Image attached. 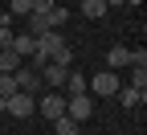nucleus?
I'll return each mask as SVG.
<instances>
[{"instance_id": "f257e3e1", "label": "nucleus", "mask_w": 147, "mask_h": 135, "mask_svg": "<svg viewBox=\"0 0 147 135\" xmlns=\"http://www.w3.org/2000/svg\"><path fill=\"white\" fill-rule=\"evenodd\" d=\"M123 86H119V74L115 70H98L94 78H86V94L90 98H115Z\"/></svg>"}, {"instance_id": "20e7f679", "label": "nucleus", "mask_w": 147, "mask_h": 135, "mask_svg": "<svg viewBox=\"0 0 147 135\" xmlns=\"http://www.w3.org/2000/svg\"><path fill=\"white\" fill-rule=\"evenodd\" d=\"M61 49H65V37H61L57 29H49V33H41V37H37V53H41L45 62H53Z\"/></svg>"}, {"instance_id": "7ed1b4c3", "label": "nucleus", "mask_w": 147, "mask_h": 135, "mask_svg": "<svg viewBox=\"0 0 147 135\" xmlns=\"http://www.w3.org/2000/svg\"><path fill=\"white\" fill-rule=\"evenodd\" d=\"M4 111L12 115V119H33V115H37V98H33V94H21V90H16L12 98L4 102Z\"/></svg>"}, {"instance_id": "aec40b11", "label": "nucleus", "mask_w": 147, "mask_h": 135, "mask_svg": "<svg viewBox=\"0 0 147 135\" xmlns=\"http://www.w3.org/2000/svg\"><path fill=\"white\" fill-rule=\"evenodd\" d=\"M33 8H29V0H12L8 4V16H29Z\"/></svg>"}, {"instance_id": "f3484780", "label": "nucleus", "mask_w": 147, "mask_h": 135, "mask_svg": "<svg viewBox=\"0 0 147 135\" xmlns=\"http://www.w3.org/2000/svg\"><path fill=\"white\" fill-rule=\"evenodd\" d=\"M53 131L57 135H78V123H74L69 115H61V119H53Z\"/></svg>"}, {"instance_id": "9d476101", "label": "nucleus", "mask_w": 147, "mask_h": 135, "mask_svg": "<svg viewBox=\"0 0 147 135\" xmlns=\"http://www.w3.org/2000/svg\"><path fill=\"white\" fill-rule=\"evenodd\" d=\"M21 66H25V62H21L12 49H0V74H16Z\"/></svg>"}, {"instance_id": "4be33fe9", "label": "nucleus", "mask_w": 147, "mask_h": 135, "mask_svg": "<svg viewBox=\"0 0 147 135\" xmlns=\"http://www.w3.org/2000/svg\"><path fill=\"white\" fill-rule=\"evenodd\" d=\"M53 4H57V0H29V8H33V12H41V16H45Z\"/></svg>"}, {"instance_id": "a878e982", "label": "nucleus", "mask_w": 147, "mask_h": 135, "mask_svg": "<svg viewBox=\"0 0 147 135\" xmlns=\"http://www.w3.org/2000/svg\"><path fill=\"white\" fill-rule=\"evenodd\" d=\"M4 102H8V98H0V111H4Z\"/></svg>"}, {"instance_id": "1a4fd4ad", "label": "nucleus", "mask_w": 147, "mask_h": 135, "mask_svg": "<svg viewBox=\"0 0 147 135\" xmlns=\"http://www.w3.org/2000/svg\"><path fill=\"white\" fill-rule=\"evenodd\" d=\"M127 62H131V49H127V45H110V53H106V70H123Z\"/></svg>"}, {"instance_id": "5701e85b", "label": "nucleus", "mask_w": 147, "mask_h": 135, "mask_svg": "<svg viewBox=\"0 0 147 135\" xmlns=\"http://www.w3.org/2000/svg\"><path fill=\"white\" fill-rule=\"evenodd\" d=\"M53 62H57V66H65V70H69V62H74V53H69V45H65V49H61L57 57H53Z\"/></svg>"}, {"instance_id": "b1692460", "label": "nucleus", "mask_w": 147, "mask_h": 135, "mask_svg": "<svg viewBox=\"0 0 147 135\" xmlns=\"http://www.w3.org/2000/svg\"><path fill=\"white\" fill-rule=\"evenodd\" d=\"M102 4H106V8H110V4H123V0H102Z\"/></svg>"}, {"instance_id": "ddd939ff", "label": "nucleus", "mask_w": 147, "mask_h": 135, "mask_svg": "<svg viewBox=\"0 0 147 135\" xmlns=\"http://www.w3.org/2000/svg\"><path fill=\"white\" fill-rule=\"evenodd\" d=\"M12 25H8V12H0V49H12Z\"/></svg>"}, {"instance_id": "6ab92c4d", "label": "nucleus", "mask_w": 147, "mask_h": 135, "mask_svg": "<svg viewBox=\"0 0 147 135\" xmlns=\"http://www.w3.org/2000/svg\"><path fill=\"white\" fill-rule=\"evenodd\" d=\"M131 70H147V49H131V62H127Z\"/></svg>"}, {"instance_id": "4468645a", "label": "nucleus", "mask_w": 147, "mask_h": 135, "mask_svg": "<svg viewBox=\"0 0 147 135\" xmlns=\"http://www.w3.org/2000/svg\"><path fill=\"white\" fill-rule=\"evenodd\" d=\"M45 21H49V29H61V25H65V21H69V12H65V8H61V4H53V8H49V12H45Z\"/></svg>"}, {"instance_id": "393cba45", "label": "nucleus", "mask_w": 147, "mask_h": 135, "mask_svg": "<svg viewBox=\"0 0 147 135\" xmlns=\"http://www.w3.org/2000/svg\"><path fill=\"white\" fill-rule=\"evenodd\" d=\"M123 4H143V0H123Z\"/></svg>"}, {"instance_id": "9b49d317", "label": "nucleus", "mask_w": 147, "mask_h": 135, "mask_svg": "<svg viewBox=\"0 0 147 135\" xmlns=\"http://www.w3.org/2000/svg\"><path fill=\"white\" fill-rule=\"evenodd\" d=\"M65 94H69V98H74V94H86V78H82L78 70L65 74Z\"/></svg>"}, {"instance_id": "f03ea898", "label": "nucleus", "mask_w": 147, "mask_h": 135, "mask_svg": "<svg viewBox=\"0 0 147 135\" xmlns=\"http://www.w3.org/2000/svg\"><path fill=\"white\" fill-rule=\"evenodd\" d=\"M37 111H41V119H61L65 115V94H57V90H49V94H41L37 98Z\"/></svg>"}, {"instance_id": "39448f33", "label": "nucleus", "mask_w": 147, "mask_h": 135, "mask_svg": "<svg viewBox=\"0 0 147 135\" xmlns=\"http://www.w3.org/2000/svg\"><path fill=\"white\" fill-rule=\"evenodd\" d=\"M65 115L74 123H86L90 115H94V98L90 94H74V98H65Z\"/></svg>"}, {"instance_id": "6e6552de", "label": "nucleus", "mask_w": 147, "mask_h": 135, "mask_svg": "<svg viewBox=\"0 0 147 135\" xmlns=\"http://www.w3.org/2000/svg\"><path fill=\"white\" fill-rule=\"evenodd\" d=\"M65 74H69V70H65V66H57V62H45V66H41V78H45L53 90L65 86Z\"/></svg>"}, {"instance_id": "dca6fc26", "label": "nucleus", "mask_w": 147, "mask_h": 135, "mask_svg": "<svg viewBox=\"0 0 147 135\" xmlns=\"http://www.w3.org/2000/svg\"><path fill=\"white\" fill-rule=\"evenodd\" d=\"M29 33H33V37H41V33H49V21H45L41 12H29Z\"/></svg>"}, {"instance_id": "0eeeda50", "label": "nucleus", "mask_w": 147, "mask_h": 135, "mask_svg": "<svg viewBox=\"0 0 147 135\" xmlns=\"http://www.w3.org/2000/svg\"><path fill=\"white\" fill-rule=\"evenodd\" d=\"M12 53L21 57V62L33 57V53H37V37H33V33H16V37H12Z\"/></svg>"}, {"instance_id": "f8f14e48", "label": "nucleus", "mask_w": 147, "mask_h": 135, "mask_svg": "<svg viewBox=\"0 0 147 135\" xmlns=\"http://www.w3.org/2000/svg\"><path fill=\"white\" fill-rule=\"evenodd\" d=\"M82 16H90V21H102V16H106V4H102V0H82Z\"/></svg>"}, {"instance_id": "423d86ee", "label": "nucleus", "mask_w": 147, "mask_h": 135, "mask_svg": "<svg viewBox=\"0 0 147 135\" xmlns=\"http://www.w3.org/2000/svg\"><path fill=\"white\" fill-rule=\"evenodd\" d=\"M12 78H16V90H21V94H33V98L41 94V74H37L33 66H21Z\"/></svg>"}, {"instance_id": "412c9836", "label": "nucleus", "mask_w": 147, "mask_h": 135, "mask_svg": "<svg viewBox=\"0 0 147 135\" xmlns=\"http://www.w3.org/2000/svg\"><path fill=\"white\" fill-rule=\"evenodd\" d=\"M131 86L135 90H147V70H131Z\"/></svg>"}, {"instance_id": "2eb2a0df", "label": "nucleus", "mask_w": 147, "mask_h": 135, "mask_svg": "<svg viewBox=\"0 0 147 135\" xmlns=\"http://www.w3.org/2000/svg\"><path fill=\"white\" fill-rule=\"evenodd\" d=\"M119 102H123V107H139V102H143V90H135V86L119 90Z\"/></svg>"}, {"instance_id": "a211bd4d", "label": "nucleus", "mask_w": 147, "mask_h": 135, "mask_svg": "<svg viewBox=\"0 0 147 135\" xmlns=\"http://www.w3.org/2000/svg\"><path fill=\"white\" fill-rule=\"evenodd\" d=\"M16 94V78L12 74H0V98H12Z\"/></svg>"}]
</instances>
